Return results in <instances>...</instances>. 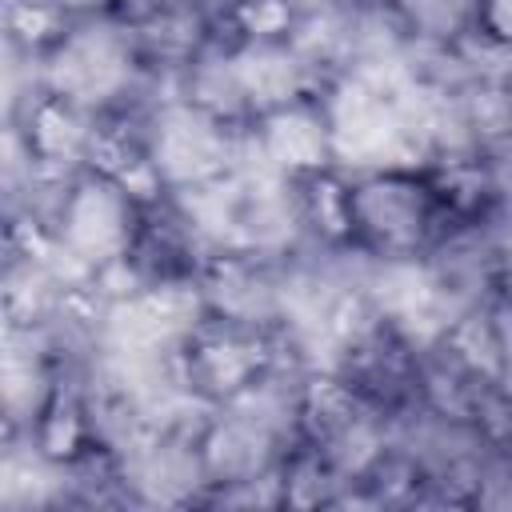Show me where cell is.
<instances>
[{"label":"cell","mask_w":512,"mask_h":512,"mask_svg":"<svg viewBox=\"0 0 512 512\" xmlns=\"http://www.w3.org/2000/svg\"><path fill=\"white\" fill-rule=\"evenodd\" d=\"M452 224L424 160L344 168V248L376 268L420 264Z\"/></svg>","instance_id":"1"},{"label":"cell","mask_w":512,"mask_h":512,"mask_svg":"<svg viewBox=\"0 0 512 512\" xmlns=\"http://www.w3.org/2000/svg\"><path fill=\"white\" fill-rule=\"evenodd\" d=\"M248 160V128L224 124L172 88L148 116V168L164 192H196Z\"/></svg>","instance_id":"2"},{"label":"cell","mask_w":512,"mask_h":512,"mask_svg":"<svg viewBox=\"0 0 512 512\" xmlns=\"http://www.w3.org/2000/svg\"><path fill=\"white\" fill-rule=\"evenodd\" d=\"M248 160L284 180L340 168L324 96H300L292 104L260 112L248 128Z\"/></svg>","instance_id":"3"},{"label":"cell","mask_w":512,"mask_h":512,"mask_svg":"<svg viewBox=\"0 0 512 512\" xmlns=\"http://www.w3.org/2000/svg\"><path fill=\"white\" fill-rule=\"evenodd\" d=\"M396 20L416 52H456L476 36L480 0H392Z\"/></svg>","instance_id":"4"},{"label":"cell","mask_w":512,"mask_h":512,"mask_svg":"<svg viewBox=\"0 0 512 512\" xmlns=\"http://www.w3.org/2000/svg\"><path fill=\"white\" fill-rule=\"evenodd\" d=\"M476 40L512 52V0H480Z\"/></svg>","instance_id":"5"},{"label":"cell","mask_w":512,"mask_h":512,"mask_svg":"<svg viewBox=\"0 0 512 512\" xmlns=\"http://www.w3.org/2000/svg\"><path fill=\"white\" fill-rule=\"evenodd\" d=\"M68 20H112L132 8V0H52Z\"/></svg>","instance_id":"6"}]
</instances>
